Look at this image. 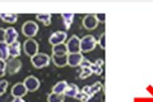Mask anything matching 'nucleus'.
Returning <instances> with one entry per match:
<instances>
[{"instance_id":"nucleus-15","label":"nucleus","mask_w":153,"mask_h":102,"mask_svg":"<svg viewBox=\"0 0 153 102\" xmlns=\"http://www.w3.org/2000/svg\"><path fill=\"white\" fill-rule=\"evenodd\" d=\"M9 55L13 58H17L21 55V43L19 41L9 45Z\"/></svg>"},{"instance_id":"nucleus-19","label":"nucleus","mask_w":153,"mask_h":102,"mask_svg":"<svg viewBox=\"0 0 153 102\" xmlns=\"http://www.w3.org/2000/svg\"><path fill=\"white\" fill-rule=\"evenodd\" d=\"M67 86H68V83L65 81H59L56 85L53 86V88L52 89V93L58 94V95H64Z\"/></svg>"},{"instance_id":"nucleus-25","label":"nucleus","mask_w":153,"mask_h":102,"mask_svg":"<svg viewBox=\"0 0 153 102\" xmlns=\"http://www.w3.org/2000/svg\"><path fill=\"white\" fill-rule=\"evenodd\" d=\"M82 72L79 75L80 79H85L87 78L90 77L91 75L93 74V72L92 71L90 68H82Z\"/></svg>"},{"instance_id":"nucleus-3","label":"nucleus","mask_w":153,"mask_h":102,"mask_svg":"<svg viewBox=\"0 0 153 102\" xmlns=\"http://www.w3.org/2000/svg\"><path fill=\"white\" fill-rule=\"evenodd\" d=\"M39 32L38 24L34 21H26L22 26V34L29 38H33L37 35Z\"/></svg>"},{"instance_id":"nucleus-21","label":"nucleus","mask_w":153,"mask_h":102,"mask_svg":"<svg viewBox=\"0 0 153 102\" xmlns=\"http://www.w3.org/2000/svg\"><path fill=\"white\" fill-rule=\"evenodd\" d=\"M67 56H62V57H56V56L52 55L51 56V59H52L53 64L56 65V67L59 68H62L66 65H68L67 63Z\"/></svg>"},{"instance_id":"nucleus-27","label":"nucleus","mask_w":153,"mask_h":102,"mask_svg":"<svg viewBox=\"0 0 153 102\" xmlns=\"http://www.w3.org/2000/svg\"><path fill=\"white\" fill-rule=\"evenodd\" d=\"M8 86H9V82L6 80L0 81V96L3 95L6 92Z\"/></svg>"},{"instance_id":"nucleus-24","label":"nucleus","mask_w":153,"mask_h":102,"mask_svg":"<svg viewBox=\"0 0 153 102\" xmlns=\"http://www.w3.org/2000/svg\"><path fill=\"white\" fill-rule=\"evenodd\" d=\"M65 96L64 95H58V94L51 93L48 95L47 101L48 102H64Z\"/></svg>"},{"instance_id":"nucleus-30","label":"nucleus","mask_w":153,"mask_h":102,"mask_svg":"<svg viewBox=\"0 0 153 102\" xmlns=\"http://www.w3.org/2000/svg\"><path fill=\"white\" fill-rule=\"evenodd\" d=\"M96 17V19L98 20L100 23H105V13H97L95 15Z\"/></svg>"},{"instance_id":"nucleus-14","label":"nucleus","mask_w":153,"mask_h":102,"mask_svg":"<svg viewBox=\"0 0 153 102\" xmlns=\"http://www.w3.org/2000/svg\"><path fill=\"white\" fill-rule=\"evenodd\" d=\"M52 55L56 56V57H62V56L68 55V52L66 45L64 43V44H61V45L52 46Z\"/></svg>"},{"instance_id":"nucleus-5","label":"nucleus","mask_w":153,"mask_h":102,"mask_svg":"<svg viewBox=\"0 0 153 102\" xmlns=\"http://www.w3.org/2000/svg\"><path fill=\"white\" fill-rule=\"evenodd\" d=\"M80 42L81 39L77 35H72V37L67 41L66 47L68 49V53H79L81 52V48H80Z\"/></svg>"},{"instance_id":"nucleus-13","label":"nucleus","mask_w":153,"mask_h":102,"mask_svg":"<svg viewBox=\"0 0 153 102\" xmlns=\"http://www.w3.org/2000/svg\"><path fill=\"white\" fill-rule=\"evenodd\" d=\"M19 37V33L16 29L13 27H8L6 29V40L5 42L7 45H10L17 41Z\"/></svg>"},{"instance_id":"nucleus-31","label":"nucleus","mask_w":153,"mask_h":102,"mask_svg":"<svg viewBox=\"0 0 153 102\" xmlns=\"http://www.w3.org/2000/svg\"><path fill=\"white\" fill-rule=\"evenodd\" d=\"M92 63V62H91L89 60H88V59H86V58H84L81 64H80V67H81L82 68H90Z\"/></svg>"},{"instance_id":"nucleus-18","label":"nucleus","mask_w":153,"mask_h":102,"mask_svg":"<svg viewBox=\"0 0 153 102\" xmlns=\"http://www.w3.org/2000/svg\"><path fill=\"white\" fill-rule=\"evenodd\" d=\"M79 92V87L76 84L71 83V84H68L64 95L69 97V98H76V96L78 95Z\"/></svg>"},{"instance_id":"nucleus-9","label":"nucleus","mask_w":153,"mask_h":102,"mask_svg":"<svg viewBox=\"0 0 153 102\" xmlns=\"http://www.w3.org/2000/svg\"><path fill=\"white\" fill-rule=\"evenodd\" d=\"M22 61L19 59L12 58L9 59L6 62V72L9 75H15L18 73L22 68Z\"/></svg>"},{"instance_id":"nucleus-2","label":"nucleus","mask_w":153,"mask_h":102,"mask_svg":"<svg viewBox=\"0 0 153 102\" xmlns=\"http://www.w3.org/2000/svg\"><path fill=\"white\" fill-rule=\"evenodd\" d=\"M97 44L98 42L96 38L92 35H87L84 36L81 39V42H80L81 52L88 53V52H92L96 48Z\"/></svg>"},{"instance_id":"nucleus-32","label":"nucleus","mask_w":153,"mask_h":102,"mask_svg":"<svg viewBox=\"0 0 153 102\" xmlns=\"http://www.w3.org/2000/svg\"><path fill=\"white\" fill-rule=\"evenodd\" d=\"M6 40V29L0 28V43L5 42Z\"/></svg>"},{"instance_id":"nucleus-16","label":"nucleus","mask_w":153,"mask_h":102,"mask_svg":"<svg viewBox=\"0 0 153 102\" xmlns=\"http://www.w3.org/2000/svg\"><path fill=\"white\" fill-rule=\"evenodd\" d=\"M103 65L104 61L102 58H99L94 63H92L90 68L93 72V74H96V75H101L103 72Z\"/></svg>"},{"instance_id":"nucleus-33","label":"nucleus","mask_w":153,"mask_h":102,"mask_svg":"<svg viewBox=\"0 0 153 102\" xmlns=\"http://www.w3.org/2000/svg\"><path fill=\"white\" fill-rule=\"evenodd\" d=\"M12 102H25V101L22 98H14Z\"/></svg>"},{"instance_id":"nucleus-1","label":"nucleus","mask_w":153,"mask_h":102,"mask_svg":"<svg viewBox=\"0 0 153 102\" xmlns=\"http://www.w3.org/2000/svg\"><path fill=\"white\" fill-rule=\"evenodd\" d=\"M51 58L47 54L39 52L36 55L31 58V63L36 68L41 69L45 67L49 66L50 64Z\"/></svg>"},{"instance_id":"nucleus-10","label":"nucleus","mask_w":153,"mask_h":102,"mask_svg":"<svg viewBox=\"0 0 153 102\" xmlns=\"http://www.w3.org/2000/svg\"><path fill=\"white\" fill-rule=\"evenodd\" d=\"M84 57L81 52L79 53H68L67 56V63L68 66L72 68L80 66L81 63L82 62Z\"/></svg>"},{"instance_id":"nucleus-17","label":"nucleus","mask_w":153,"mask_h":102,"mask_svg":"<svg viewBox=\"0 0 153 102\" xmlns=\"http://www.w3.org/2000/svg\"><path fill=\"white\" fill-rule=\"evenodd\" d=\"M0 18L6 23L15 24L18 20V15L16 13H0Z\"/></svg>"},{"instance_id":"nucleus-26","label":"nucleus","mask_w":153,"mask_h":102,"mask_svg":"<svg viewBox=\"0 0 153 102\" xmlns=\"http://www.w3.org/2000/svg\"><path fill=\"white\" fill-rule=\"evenodd\" d=\"M75 98H76L77 100L81 101L82 102H87L90 100L91 98L88 96L87 94H85V92H83L82 91H79V93H78V95H76Z\"/></svg>"},{"instance_id":"nucleus-23","label":"nucleus","mask_w":153,"mask_h":102,"mask_svg":"<svg viewBox=\"0 0 153 102\" xmlns=\"http://www.w3.org/2000/svg\"><path fill=\"white\" fill-rule=\"evenodd\" d=\"M61 16L63 19L65 29L68 30L72 25L75 15H74V13H62Z\"/></svg>"},{"instance_id":"nucleus-28","label":"nucleus","mask_w":153,"mask_h":102,"mask_svg":"<svg viewBox=\"0 0 153 102\" xmlns=\"http://www.w3.org/2000/svg\"><path fill=\"white\" fill-rule=\"evenodd\" d=\"M6 73V61L0 60V78L5 76Z\"/></svg>"},{"instance_id":"nucleus-22","label":"nucleus","mask_w":153,"mask_h":102,"mask_svg":"<svg viewBox=\"0 0 153 102\" xmlns=\"http://www.w3.org/2000/svg\"><path fill=\"white\" fill-rule=\"evenodd\" d=\"M9 45L6 42L0 43V59L6 61L9 58Z\"/></svg>"},{"instance_id":"nucleus-8","label":"nucleus","mask_w":153,"mask_h":102,"mask_svg":"<svg viewBox=\"0 0 153 102\" xmlns=\"http://www.w3.org/2000/svg\"><path fill=\"white\" fill-rule=\"evenodd\" d=\"M99 21L95 15L88 14L84 16L82 19V25L86 30H94L97 28Z\"/></svg>"},{"instance_id":"nucleus-29","label":"nucleus","mask_w":153,"mask_h":102,"mask_svg":"<svg viewBox=\"0 0 153 102\" xmlns=\"http://www.w3.org/2000/svg\"><path fill=\"white\" fill-rule=\"evenodd\" d=\"M97 42L99 45V46L101 47L102 49H105V33H102L101 35V36L99 37Z\"/></svg>"},{"instance_id":"nucleus-20","label":"nucleus","mask_w":153,"mask_h":102,"mask_svg":"<svg viewBox=\"0 0 153 102\" xmlns=\"http://www.w3.org/2000/svg\"><path fill=\"white\" fill-rule=\"evenodd\" d=\"M36 19L41 21L45 26H49L52 21V15L49 13H39L36 16Z\"/></svg>"},{"instance_id":"nucleus-34","label":"nucleus","mask_w":153,"mask_h":102,"mask_svg":"<svg viewBox=\"0 0 153 102\" xmlns=\"http://www.w3.org/2000/svg\"><path fill=\"white\" fill-rule=\"evenodd\" d=\"M0 60H1V59H0Z\"/></svg>"},{"instance_id":"nucleus-4","label":"nucleus","mask_w":153,"mask_h":102,"mask_svg":"<svg viewBox=\"0 0 153 102\" xmlns=\"http://www.w3.org/2000/svg\"><path fill=\"white\" fill-rule=\"evenodd\" d=\"M39 45L38 42L33 38H28L24 41L23 51L25 55L30 57V58L39 53Z\"/></svg>"},{"instance_id":"nucleus-12","label":"nucleus","mask_w":153,"mask_h":102,"mask_svg":"<svg viewBox=\"0 0 153 102\" xmlns=\"http://www.w3.org/2000/svg\"><path fill=\"white\" fill-rule=\"evenodd\" d=\"M102 84L101 82H99V81H97V82H96L95 84H92L90 86H85L82 91L83 92H85V94H87L92 98L94 95H96V94L100 92L102 90Z\"/></svg>"},{"instance_id":"nucleus-7","label":"nucleus","mask_w":153,"mask_h":102,"mask_svg":"<svg viewBox=\"0 0 153 102\" xmlns=\"http://www.w3.org/2000/svg\"><path fill=\"white\" fill-rule=\"evenodd\" d=\"M23 84H25V88H27L28 91L29 92H34V91H37L40 87L39 80L33 75H30V76L25 78Z\"/></svg>"},{"instance_id":"nucleus-11","label":"nucleus","mask_w":153,"mask_h":102,"mask_svg":"<svg viewBox=\"0 0 153 102\" xmlns=\"http://www.w3.org/2000/svg\"><path fill=\"white\" fill-rule=\"evenodd\" d=\"M29 92L25 84L22 82H18L13 86L11 89V95L14 98H23Z\"/></svg>"},{"instance_id":"nucleus-6","label":"nucleus","mask_w":153,"mask_h":102,"mask_svg":"<svg viewBox=\"0 0 153 102\" xmlns=\"http://www.w3.org/2000/svg\"><path fill=\"white\" fill-rule=\"evenodd\" d=\"M67 39L66 32L63 31H57V32H53L49 38V44L55 46V45H61L64 44Z\"/></svg>"}]
</instances>
